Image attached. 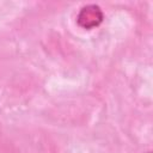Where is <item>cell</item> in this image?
Segmentation results:
<instances>
[{
  "instance_id": "6da1fadb",
  "label": "cell",
  "mask_w": 153,
  "mask_h": 153,
  "mask_svg": "<svg viewBox=\"0 0 153 153\" xmlns=\"http://www.w3.org/2000/svg\"><path fill=\"white\" fill-rule=\"evenodd\" d=\"M104 19V13L102 8L96 4H88L80 8L76 16V23L80 27L85 30H92L100 25Z\"/></svg>"
}]
</instances>
